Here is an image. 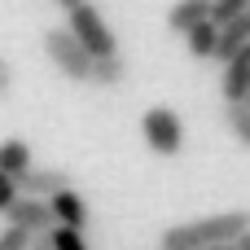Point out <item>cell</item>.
<instances>
[{"label":"cell","instance_id":"5b68a950","mask_svg":"<svg viewBox=\"0 0 250 250\" xmlns=\"http://www.w3.org/2000/svg\"><path fill=\"white\" fill-rule=\"evenodd\" d=\"M4 220H9V224H26L31 233H44V229H53V224H57L53 202H48V198H40V193H22V198L4 211Z\"/></svg>","mask_w":250,"mask_h":250},{"label":"cell","instance_id":"7402d4cb","mask_svg":"<svg viewBox=\"0 0 250 250\" xmlns=\"http://www.w3.org/2000/svg\"><path fill=\"white\" fill-rule=\"evenodd\" d=\"M246 101H250V97H246Z\"/></svg>","mask_w":250,"mask_h":250},{"label":"cell","instance_id":"5bb4252c","mask_svg":"<svg viewBox=\"0 0 250 250\" xmlns=\"http://www.w3.org/2000/svg\"><path fill=\"white\" fill-rule=\"evenodd\" d=\"M242 13H250V0H215L211 4V22H220V26L224 22H237Z\"/></svg>","mask_w":250,"mask_h":250},{"label":"cell","instance_id":"ac0fdd59","mask_svg":"<svg viewBox=\"0 0 250 250\" xmlns=\"http://www.w3.org/2000/svg\"><path fill=\"white\" fill-rule=\"evenodd\" d=\"M13 97V62L0 53V101H9Z\"/></svg>","mask_w":250,"mask_h":250},{"label":"cell","instance_id":"8992f818","mask_svg":"<svg viewBox=\"0 0 250 250\" xmlns=\"http://www.w3.org/2000/svg\"><path fill=\"white\" fill-rule=\"evenodd\" d=\"M220 92H224V101H246V97H250V44H246V48H237V57L224 62Z\"/></svg>","mask_w":250,"mask_h":250},{"label":"cell","instance_id":"52a82bcc","mask_svg":"<svg viewBox=\"0 0 250 250\" xmlns=\"http://www.w3.org/2000/svg\"><path fill=\"white\" fill-rule=\"evenodd\" d=\"M70 185H75V176L66 167H31L22 176V193H40V198H53L57 189H70Z\"/></svg>","mask_w":250,"mask_h":250},{"label":"cell","instance_id":"7c38bea8","mask_svg":"<svg viewBox=\"0 0 250 250\" xmlns=\"http://www.w3.org/2000/svg\"><path fill=\"white\" fill-rule=\"evenodd\" d=\"M123 79H127V57L123 53H110V57L92 62V79L88 83H97V88H123Z\"/></svg>","mask_w":250,"mask_h":250},{"label":"cell","instance_id":"277c9868","mask_svg":"<svg viewBox=\"0 0 250 250\" xmlns=\"http://www.w3.org/2000/svg\"><path fill=\"white\" fill-rule=\"evenodd\" d=\"M66 18H70V31L83 40V48H88L92 57H110V53H119V35L110 31V22L101 18V9H97L92 0H83V4L70 9Z\"/></svg>","mask_w":250,"mask_h":250},{"label":"cell","instance_id":"ba28073f","mask_svg":"<svg viewBox=\"0 0 250 250\" xmlns=\"http://www.w3.org/2000/svg\"><path fill=\"white\" fill-rule=\"evenodd\" d=\"M211 4H215V0H176V4L167 9V31H171V35H189L198 22L211 18Z\"/></svg>","mask_w":250,"mask_h":250},{"label":"cell","instance_id":"4fadbf2b","mask_svg":"<svg viewBox=\"0 0 250 250\" xmlns=\"http://www.w3.org/2000/svg\"><path fill=\"white\" fill-rule=\"evenodd\" d=\"M224 123L242 145H250V101H224Z\"/></svg>","mask_w":250,"mask_h":250},{"label":"cell","instance_id":"44dd1931","mask_svg":"<svg viewBox=\"0 0 250 250\" xmlns=\"http://www.w3.org/2000/svg\"><path fill=\"white\" fill-rule=\"evenodd\" d=\"M237 250H250V229L242 233V237H237Z\"/></svg>","mask_w":250,"mask_h":250},{"label":"cell","instance_id":"9a60e30c","mask_svg":"<svg viewBox=\"0 0 250 250\" xmlns=\"http://www.w3.org/2000/svg\"><path fill=\"white\" fill-rule=\"evenodd\" d=\"M31 237H35V233H31L26 224H9V229L0 233V250H26Z\"/></svg>","mask_w":250,"mask_h":250},{"label":"cell","instance_id":"2e32d148","mask_svg":"<svg viewBox=\"0 0 250 250\" xmlns=\"http://www.w3.org/2000/svg\"><path fill=\"white\" fill-rule=\"evenodd\" d=\"M53 237H57V250H88V242H83V229L53 224Z\"/></svg>","mask_w":250,"mask_h":250},{"label":"cell","instance_id":"30bf717a","mask_svg":"<svg viewBox=\"0 0 250 250\" xmlns=\"http://www.w3.org/2000/svg\"><path fill=\"white\" fill-rule=\"evenodd\" d=\"M0 167H4L9 176H18V180H22V176L35 167V154H31V145H26L22 136H4V141H0Z\"/></svg>","mask_w":250,"mask_h":250},{"label":"cell","instance_id":"ffe728a7","mask_svg":"<svg viewBox=\"0 0 250 250\" xmlns=\"http://www.w3.org/2000/svg\"><path fill=\"white\" fill-rule=\"evenodd\" d=\"M79 4H83V0H57V9H62V13H70V9H79Z\"/></svg>","mask_w":250,"mask_h":250},{"label":"cell","instance_id":"6da1fadb","mask_svg":"<svg viewBox=\"0 0 250 250\" xmlns=\"http://www.w3.org/2000/svg\"><path fill=\"white\" fill-rule=\"evenodd\" d=\"M250 229V211H224V215H207V220H189V224H171L163 229V250H202L211 242H237Z\"/></svg>","mask_w":250,"mask_h":250},{"label":"cell","instance_id":"e0dca14e","mask_svg":"<svg viewBox=\"0 0 250 250\" xmlns=\"http://www.w3.org/2000/svg\"><path fill=\"white\" fill-rule=\"evenodd\" d=\"M18 198H22V180H18V176H9V171L0 167V215H4Z\"/></svg>","mask_w":250,"mask_h":250},{"label":"cell","instance_id":"7a4b0ae2","mask_svg":"<svg viewBox=\"0 0 250 250\" xmlns=\"http://www.w3.org/2000/svg\"><path fill=\"white\" fill-rule=\"evenodd\" d=\"M40 48H44V57L66 75V79H75V83H88L92 79V53L83 48V40L70 31V22L66 26H48L44 35H40Z\"/></svg>","mask_w":250,"mask_h":250},{"label":"cell","instance_id":"8fae6325","mask_svg":"<svg viewBox=\"0 0 250 250\" xmlns=\"http://www.w3.org/2000/svg\"><path fill=\"white\" fill-rule=\"evenodd\" d=\"M215 44H220V22H198L189 35H185V48H189V57L193 62H211L215 57Z\"/></svg>","mask_w":250,"mask_h":250},{"label":"cell","instance_id":"9c48e42d","mask_svg":"<svg viewBox=\"0 0 250 250\" xmlns=\"http://www.w3.org/2000/svg\"><path fill=\"white\" fill-rule=\"evenodd\" d=\"M48 202H53V215H57V224H70V229H88V202L75 193V185H70V189H57Z\"/></svg>","mask_w":250,"mask_h":250},{"label":"cell","instance_id":"d6986e66","mask_svg":"<svg viewBox=\"0 0 250 250\" xmlns=\"http://www.w3.org/2000/svg\"><path fill=\"white\" fill-rule=\"evenodd\" d=\"M202 250H237V242H211V246H202Z\"/></svg>","mask_w":250,"mask_h":250},{"label":"cell","instance_id":"3957f363","mask_svg":"<svg viewBox=\"0 0 250 250\" xmlns=\"http://www.w3.org/2000/svg\"><path fill=\"white\" fill-rule=\"evenodd\" d=\"M141 132H145V145L163 158H176L185 149V119L171 105H149L141 119Z\"/></svg>","mask_w":250,"mask_h":250}]
</instances>
